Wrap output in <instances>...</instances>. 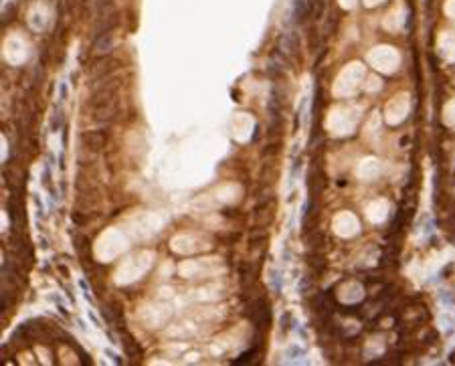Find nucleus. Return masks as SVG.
<instances>
[{"instance_id": "f03ea898", "label": "nucleus", "mask_w": 455, "mask_h": 366, "mask_svg": "<svg viewBox=\"0 0 455 366\" xmlns=\"http://www.w3.org/2000/svg\"><path fill=\"white\" fill-rule=\"evenodd\" d=\"M103 41L101 43H97V53H108V51H112V47H114V41H112V35L110 33H105V35H99Z\"/></svg>"}, {"instance_id": "f257e3e1", "label": "nucleus", "mask_w": 455, "mask_h": 366, "mask_svg": "<svg viewBox=\"0 0 455 366\" xmlns=\"http://www.w3.org/2000/svg\"><path fill=\"white\" fill-rule=\"evenodd\" d=\"M108 140H110L108 132H83L81 134V142L89 150H101V148H105Z\"/></svg>"}]
</instances>
